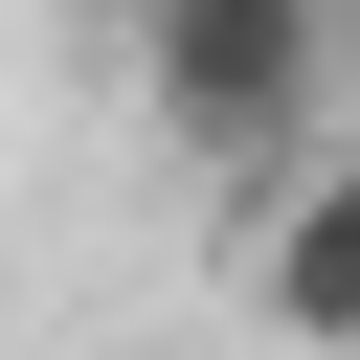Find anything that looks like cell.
<instances>
[{
  "mask_svg": "<svg viewBox=\"0 0 360 360\" xmlns=\"http://www.w3.org/2000/svg\"><path fill=\"white\" fill-rule=\"evenodd\" d=\"M135 112L202 180H292L338 112V22L315 0H135Z\"/></svg>",
  "mask_w": 360,
  "mask_h": 360,
  "instance_id": "cell-1",
  "label": "cell"
},
{
  "mask_svg": "<svg viewBox=\"0 0 360 360\" xmlns=\"http://www.w3.org/2000/svg\"><path fill=\"white\" fill-rule=\"evenodd\" d=\"M270 225H248V315L270 338H360V158H292V180H248Z\"/></svg>",
  "mask_w": 360,
  "mask_h": 360,
  "instance_id": "cell-2",
  "label": "cell"
},
{
  "mask_svg": "<svg viewBox=\"0 0 360 360\" xmlns=\"http://www.w3.org/2000/svg\"><path fill=\"white\" fill-rule=\"evenodd\" d=\"M315 22H338V68H360V0H315Z\"/></svg>",
  "mask_w": 360,
  "mask_h": 360,
  "instance_id": "cell-3",
  "label": "cell"
}]
</instances>
